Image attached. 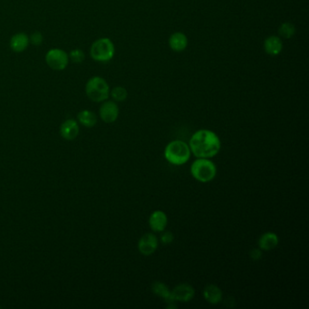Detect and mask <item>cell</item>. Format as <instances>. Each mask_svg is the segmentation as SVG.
<instances>
[{
    "mask_svg": "<svg viewBox=\"0 0 309 309\" xmlns=\"http://www.w3.org/2000/svg\"><path fill=\"white\" fill-rule=\"evenodd\" d=\"M152 290L153 292L154 293L155 295L159 296L160 298L165 299L168 303H173V301L172 300V297H171V291L169 289V287L161 283V282H154L152 286Z\"/></svg>",
    "mask_w": 309,
    "mask_h": 309,
    "instance_id": "obj_18",
    "label": "cell"
},
{
    "mask_svg": "<svg viewBox=\"0 0 309 309\" xmlns=\"http://www.w3.org/2000/svg\"><path fill=\"white\" fill-rule=\"evenodd\" d=\"M111 96L116 102H124L128 96V93L125 88L122 86H116L111 91Z\"/></svg>",
    "mask_w": 309,
    "mask_h": 309,
    "instance_id": "obj_20",
    "label": "cell"
},
{
    "mask_svg": "<svg viewBox=\"0 0 309 309\" xmlns=\"http://www.w3.org/2000/svg\"><path fill=\"white\" fill-rule=\"evenodd\" d=\"M119 115L118 105L113 101H107L100 107V117L106 124H112L117 120Z\"/></svg>",
    "mask_w": 309,
    "mask_h": 309,
    "instance_id": "obj_8",
    "label": "cell"
},
{
    "mask_svg": "<svg viewBox=\"0 0 309 309\" xmlns=\"http://www.w3.org/2000/svg\"><path fill=\"white\" fill-rule=\"evenodd\" d=\"M139 250L145 256L152 255L158 247V240L155 235L147 233L140 239L138 244Z\"/></svg>",
    "mask_w": 309,
    "mask_h": 309,
    "instance_id": "obj_9",
    "label": "cell"
},
{
    "mask_svg": "<svg viewBox=\"0 0 309 309\" xmlns=\"http://www.w3.org/2000/svg\"><path fill=\"white\" fill-rule=\"evenodd\" d=\"M167 222L168 218L166 214L161 211H156L150 217V227L155 232L163 231L166 228Z\"/></svg>",
    "mask_w": 309,
    "mask_h": 309,
    "instance_id": "obj_11",
    "label": "cell"
},
{
    "mask_svg": "<svg viewBox=\"0 0 309 309\" xmlns=\"http://www.w3.org/2000/svg\"><path fill=\"white\" fill-rule=\"evenodd\" d=\"M264 49L268 55L278 56L283 49V44L279 37L271 35L264 42Z\"/></svg>",
    "mask_w": 309,
    "mask_h": 309,
    "instance_id": "obj_13",
    "label": "cell"
},
{
    "mask_svg": "<svg viewBox=\"0 0 309 309\" xmlns=\"http://www.w3.org/2000/svg\"><path fill=\"white\" fill-rule=\"evenodd\" d=\"M29 36L26 33H17L10 39V48L16 53H22L29 46Z\"/></svg>",
    "mask_w": 309,
    "mask_h": 309,
    "instance_id": "obj_12",
    "label": "cell"
},
{
    "mask_svg": "<svg viewBox=\"0 0 309 309\" xmlns=\"http://www.w3.org/2000/svg\"><path fill=\"white\" fill-rule=\"evenodd\" d=\"M68 57L74 63H80L84 62V60L86 58V55L83 50L76 48V49H74V50L70 52Z\"/></svg>",
    "mask_w": 309,
    "mask_h": 309,
    "instance_id": "obj_21",
    "label": "cell"
},
{
    "mask_svg": "<svg viewBox=\"0 0 309 309\" xmlns=\"http://www.w3.org/2000/svg\"><path fill=\"white\" fill-rule=\"evenodd\" d=\"M46 62L53 70L61 71L66 68L68 64V55L62 49L53 48L46 53Z\"/></svg>",
    "mask_w": 309,
    "mask_h": 309,
    "instance_id": "obj_6",
    "label": "cell"
},
{
    "mask_svg": "<svg viewBox=\"0 0 309 309\" xmlns=\"http://www.w3.org/2000/svg\"><path fill=\"white\" fill-rule=\"evenodd\" d=\"M169 46L173 51H184L188 46V38L184 33H181V32L174 33L170 36Z\"/></svg>",
    "mask_w": 309,
    "mask_h": 309,
    "instance_id": "obj_14",
    "label": "cell"
},
{
    "mask_svg": "<svg viewBox=\"0 0 309 309\" xmlns=\"http://www.w3.org/2000/svg\"><path fill=\"white\" fill-rule=\"evenodd\" d=\"M44 41V37H43V34H41L39 31H35L33 34L30 35L29 37V42L34 46H39L42 45Z\"/></svg>",
    "mask_w": 309,
    "mask_h": 309,
    "instance_id": "obj_22",
    "label": "cell"
},
{
    "mask_svg": "<svg viewBox=\"0 0 309 309\" xmlns=\"http://www.w3.org/2000/svg\"><path fill=\"white\" fill-rule=\"evenodd\" d=\"M278 244V238L276 233L273 232H267L262 235L258 240V246L266 251H269Z\"/></svg>",
    "mask_w": 309,
    "mask_h": 309,
    "instance_id": "obj_15",
    "label": "cell"
},
{
    "mask_svg": "<svg viewBox=\"0 0 309 309\" xmlns=\"http://www.w3.org/2000/svg\"><path fill=\"white\" fill-rule=\"evenodd\" d=\"M203 296L209 303L216 305L218 304L222 299V291L216 285H209L205 286L203 290Z\"/></svg>",
    "mask_w": 309,
    "mask_h": 309,
    "instance_id": "obj_16",
    "label": "cell"
},
{
    "mask_svg": "<svg viewBox=\"0 0 309 309\" xmlns=\"http://www.w3.org/2000/svg\"><path fill=\"white\" fill-rule=\"evenodd\" d=\"M115 53V48L114 43L106 37L94 41L90 49L91 58L94 61L100 62V63L109 62L112 58H114Z\"/></svg>",
    "mask_w": 309,
    "mask_h": 309,
    "instance_id": "obj_5",
    "label": "cell"
},
{
    "mask_svg": "<svg viewBox=\"0 0 309 309\" xmlns=\"http://www.w3.org/2000/svg\"><path fill=\"white\" fill-rule=\"evenodd\" d=\"M77 119L82 125L86 126L87 128H91L96 124L97 117L93 112L89 110H83L77 115Z\"/></svg>",
    "mask_w": 309,
    "mask_h": 309,
    "instance_id": "obj_17",
    "label": "cell"
},
{
    "mask_svg": "<svg viewBox=\"0 0 309 309\" xmlns=\"http://www.w3.org/2000/svg\"><path fill=\"white\" fill-rule=\"evenodd\" d=\"M194 288L189 284H180L173 288L171 291L172 300L181 301V302H188L191 298L194 297Z\"/></svg>",
    "mask_w": 309,
    "mask_h": 309,
    "instance_id": "obj_7",
    "label": "cell"
},
{
    "mask_svg": "<svg viewBox=\"0 0 309 309\" xmlns=\"http://www.w3.org/2000/svg\"><path fill=\"white\" fill-rule=\"evenodd\" d=\"M60 134L63 139H65L67 141L74 140L79 134L78 124L73 119L64 121L60 127Z\"/></svg>",
    "mask_w": 309,
    "mask_h": 309,
    "instance_id": "obj_10",
    "label": "cell"
},
{
    "mask_svg": "<svg viewBox=\"0 0 309 309\" xmlns=\"http://www.w3.org/2000/svg\"><path fill=\"white\" fill-rule=\"evenodd\" d=\"M250 256H251V258H253L254 260H259V259L261 258V257H262V252L260 251V249L255 248V249H253L251 253H250Z\"/></svg>",
    "mask_w": 309,
    "mask_h": 309,
    "instance_id": "obj_24",
    "label": "cell"
},
{
    "mask_svg": "<svg viewBox=\"0 0 309 309\" xmlns=\"http://www.w3.org/2000/svg\"><path fill=\"white\" fill-rule=\"evenodd\" d=\"M296 33V28L291 23H283L278 29V34L283 38H291Z\"/></svg>",
    "mask_w": 309,
    "mask_h": 309,
    "instance_id": "obj_19",
    "label": "cell"
},
{
    "mask_svg": "<svg viewBox=\"0 0 309 309\" xmlns=\"http://www.w3.org/2000/svg\"><path fill=\"white\" fill-rule=\"evenodd\" d=\"M220 146L219 138L210 130L195 132L189 141V149L198 158H212L218 154Z\"/></svg>",
    "mask_w": 309,
    "mask_h": 309,
    "instance_id": "obj_1",
    "label": "cell"
},
{
    "mask_svg": "<svg viewBox=\"0 0 309 309\" xmlns=\"http://www.w3.org/2000/svg\"><path fill=\"white\" fill-rule=\"evenodd\" d=\"M87 97L93 102L101 103L107 100L110 95V87L107 82L100 76H93L86 85Z\"/></svg>",
    "mask_w": 309,
    "mask_h": 309,
    "instance_id": "obj_3",
    "label": "cell"
},
{
    "mask_svg": "<svg viewBox=\"0 0 309 309\" xmlns=\"http://www.w3.org/2000/svg\"><path fill=\"white\" fill-rule=\"evenodd\" d=\"M164 156L166 160L174 165H183L189 160L190 149L183 141H173L167 145Z\"/></svg>",
    "mask_w": 309,
    "mask_h": 309,
    "instance_id": "obj_2",
    "label": "cell"
},
{
    "mask_svg": "<svg viewBox=\"0 0 309 309\" xmlns=\"http://www.w3.org/2000/svg\"><path fill=\"white\" fill-rule=\"evenodd\" d=\"M173 239H174L173 234H172V232H170V231L164 232L163 234L161 235V237H160V241H161V242H162L163 244H170L171 242L173 241Z\"/></svg>",
    "mask_w": 309,
    "mask_h": 309,
    "instance_id": "obj_23",
    "label": "cell"
},
{
    "mask_svg": "<svg viewBox=\"0 0 309 309\" xmlns=\"http://www.w3.org/2000/svg\"><path fill=\"white\" fill-rule=\"evenodd\" d=\"M191 175L201 183H209L217 174V168L212 160L206 158H199L190 167Z\"/></svg>",
    "mask_w": 309,
    "mask_h": 309,
    "instance_id": "obj_4",
    "label": "cell"
}]
</instances>
